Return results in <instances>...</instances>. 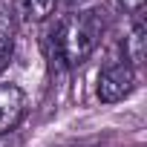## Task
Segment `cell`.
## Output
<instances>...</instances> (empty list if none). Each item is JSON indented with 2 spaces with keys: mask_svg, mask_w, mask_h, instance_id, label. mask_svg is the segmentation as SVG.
Returning <instances> with one entry per match:
<instances>
[{
  "mask_svg": "<svg viewBox=\"0 0 147 147\" xmlns=\"http://www.w3.org/2000/svg\"><path fill=\"white\" fill-rule=\"evenodd\" d=\"M104 12L101 9H84V12H75L63 20L55 23V29L46 35V46H49V58H58L63 66H78L84 63L101 35H104Z\"/></svg>",
  "mask_w": 147,
  "mask_h": 147,
  "instance_id": "6da1fadb",
  "label": "cell"
},
{
  "mask_svg": "<svg viewBox=\"0 0 147 147\" xmlns=\"http://www.w3.org/2000/svg\"><path fill=\"white\" fill-rule=\"evenodd\" d=\"M136 90V69L124 61L118 63H110L101 69V75H98V98L104 104H115V101H124L130 92Z\"/></svg>",
  "mask_w": 147,
  "mask_h": 147,
  "instance_id": "7a4b0ae2",
  "label": "cell"
},
{
  "mask_svg": "<svg viewBox=\"0 0 147 147\" xmlns=\"http://www.w3.org/2000/svg\"><path fill=\"white\" fill-rule=\"evenodd\" d=\"M23 107H26V95H23L20 87L0 84V133H9L20 121Z\"/></svg>",
  "mask_w": 147,
  "mask_h": 147,
  "instance_id": "3957f363",
  "label": "cell"
},
{
  "mask_svg": "<svg viewBox=\"0 0 147 147\" xmlns=\"http://www.w3.org/2000/svg\"><path fill=\"white\" fill-rule=\"evenodd\" d=\"M124 55H127L124 63H130L133 69L144 63V23H141V18L133 20V29H130L127 40H124Z\"/></svg>",
  "mask_w": 147,
  "mask_h": 147,
  "instance_id": "277c9868",
  "label": "cell"
},
{
  "mask_svg": "<svg viewBox=\"0 0 147 147\" xmlns=\"http://www.w3.org/2000/svg\"><path fill=\"white\" fill-rule=\"evenodd\" d=\"M12 52H15V29H12V18H9V9L0 3V72H3L12 61Z\"/></svg>",
  "mask_w": 147,
  "mask_h": 147,
  "instance_id": "5b68a950",
  "label": "cell"
},
{
  "mask_svg": "<svg viewBox=\"0 0 147 147\" xmlns=\"http://www.w3.org/2000/svg\"><path fill=\"white\" fill-rule=\"evenodd\" d=\"M20 3H23V12L29 20H46V18H52L61 0H20Z\"/></svg>",
  "mask_w": 147,
  "mask_h": 147,
  "instance_id": "8992f818",
  "label": "cell"
},
{
  "mask_svg": "<svg viewBox=\"0 0 147 147\" xmlns=\"http://www.w3.org/2000/svg\"><path fill=\"white\" fill-rule=\"evenodd\" d=\"M118 3H121L124 9H130V12H136V15H138V9H141L144 0H118Z\"/></svg>",
  "mask_w": 147,
  "mask_h": 147,
  "instance_id": "52a82bcc",
  "label": "cell"
}]
</instances>
